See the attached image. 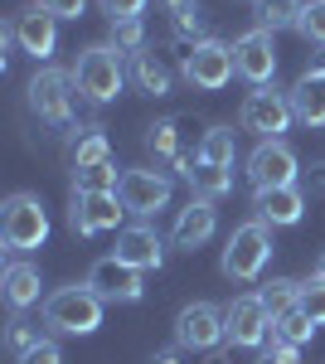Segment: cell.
<instances>
[{"mask_svg":"<svg viewBox=\"0 0 325 364\" xmlns=\"http://www.w3.org/2000/svg\"><path fill=\"white\" fill-rule=\"evenodd\" d=\"M102 296L87 287V282H73V287H58L54 296L44 301V326L54 336H92L102 326Z\"/></svg>","mask_w":325,"mask_h":364,"instance_id":"obj_1","label":"cell"},{"mask_svg":"<svg viewBox=\"0 0 325 364\" xmlns=\"http://www.w3.org/2000/svg\"><path fill=\"white\" fill-rule=\"evenodd\" d=\"M44 238H49L44 199L29 195V190L5 199V209H0V243L10 252H34V248H44Z\"/></svg>","mask_w":325,"mask_h":364,"instance_id":"obj_2","label":"cell"},{"mask_svg":"<svg viewBox=\"0 0 325 364\" xmlns=\"http://www.w3.org/2000/svg\"><path fill=\"white\" fill-rule=\"evenodd\" d=\"M73 83H78V92L87 102H112V97H122V83H127L122 49H112V44H87L78 54Z\"/></svg>","mask_w":325,"mask_h":364,"instance_id":"obj_3","label":"cell"},{"mask_svg":"<svg viewBox=\"0 0 325 364\" xmlns=\"http://www.w3.org/2000/svg\"><path fill=\"white\" fill-rule=\"evenodd\" d=\"M267 257H272V233L262 219H252V224H238L228 233V248L218 257V267L228 282H252L267 267Z\"/></svg>","mask_w":325,"mask_h":364,"instance_id":"obj_4","label":"cell"},{"mask_svg":"<svg viewBox=\"0 0 325 364\" xmlns=\"http://www.w3.org/2000/svg\"><path fill=\"white\" fill-rule=\"evenodd\" d=\"M185 83L199 87V92H218V87L233 83L238 63H233V44H218V39H204V44H190V54L180 63Z\"/></svg>","mask_w":325,"mask_h":364,"instance_id":"obj_5","label":"cell"},{"mask_svg":"<svg viewBox=\"0 0 325 364\" xmlns=\"http://www.w3.org/2000/svg\"><path fill=\"white\" fill-rule=\"evenodd\" d=\"M292 92L277 87H257L243 97V132H252L257 141H282V132L292 127Z\"/></svg>","mask_w":325,"mask_h":364,"instance_id":"obj_6","label":"cell"},{"mask_svg":"<svg viewBox=\"0 0 325 364\" xmlns=\"http://www.w3.org/2000/svg\"><path fill=\"white\" fill-rule=\"evenodd\" d=\"M25 92H29V107L44 117L49 127H68L73 122V78L63 68H39Z\"/></svg>","mask_w":325,"mask_h":364,"instance_id":"obj_7","label":"cell"},{"mask_svg":"<svg viewBox=\"0 0 325 364\" xmlns=\"http://www.w3.org/2000/svg\"><path fill=\"white\" fill-rule=\"evenodd\" d=\"M228 340V326H223V311L214 306V301H194V306H185L180 316H175V345L180 350H218Z\"/></svg>","mask_w":325,"mask_h":364,"instance_id":"obj_8","label":"cell"},{"mask_svg":"<svg viewBox=\"0 0 325 364\" xmlns=\"http://www.w3.org/2000/svg\"><path fill=\"white\" fill-rule=\"evenodd\" d=\"M301 161L287 141H257V151L247 156V180L252 190H282V185H297Z\"/></svg>","mask_w":325,"mask_h":364,"instance_id":"obj_9","label":"cell"},{"mask_svg":"<svg viewBox=\"0 0 325 364\" xmlns=\"http://www.w3.org/2000/svg\"><path fill=\"white\" fill-rule=\"evenodd\" d=\"M223 326L238 350H262L272 340V311L262 306V296H233L223 311Z\"/></svg>","mask_w":325,"mask_h":364,"instance_id":"obj_10","label":"cell"},{"mask_svg":"<svg viewBox=\"0 0 325 364\" xmlns=\"http://www.w3.org/2000/svg\"><path fill=\"white\" fill-rule=\"evenodd\" d=\"M87 287H92L102 301H112V306H117V301H122V306H132V301H141V296H146V282H141V272H136L132 262H122L117 252L92 262Z\"/></svg>","mask_w":325,"mask_h":364,"instance_id":"obj_11","label":"cell"},{"mask_svg":"<svg viewBox=\"0 0 325 364\" xmlns=\"http://www.w3.org/2000/svg\"><path fill=\"white\" fill-rule=\"evenodd\" d=\"M233 63H238V78H247L252 87H267L277 73V44H272L267 29H247L233 39Z\"/></svg>","mask_w":325,"mask_h":364,"instance_id":"obj_12","label":"cell"},{"mask_svg":"<svg viewBox=\"0 0 325 364\" xmlns=\"http://www.w3.org/2000/svg\"><path fill=\"white\" fill-rule=\"evenodd\" d=\"M122 204H127V214H141V219H151V214H161L165 204H170V180H165L161 170H122Z\"/></svg>","mask_w":325,"mask_h":364,"instance_id":"obj_13","label":"cell"},{"mask_svg":"<svg viewBox=\"0 0 325 364\" xmlns=\"http://www.w3.org/2000/svg\"><path fill=\"white\" fill-rule=\"evenodd\" d=\"M127 204L122 195H73V209H68V228L78 238H92V233H107V228L122 224Z\"/></svg>","mask_w":325,"mask_h":364,"instance_id":"obj_14","label":"cell"},{"mask_svg":"<svg viewBox=\"0 0 325 364\" xmlns=\"http://www.w3.org/2000/svg\"><path fill=\"white\" fill-rule=\"evenodd\" d=\"M10 34L20 39V49L25 54H34V58H49L54 54V44H58V20L34 0V5H25L15 20H10Z\"/></svg>","mask_w":325,"mask_h":364,"instance_id":"obj_15","label":"cell"},{"mask_svg":"<svg viewBox=\"0 0 325 364\" xmlns=\"http://www.w3.org/2000/svg\"><path fill=\"white\" fill-rule=\"evenodd\" d=\"M117 257H122V262H132L136 272H161V267H165V243H161V233H156V228L132 224V228H122V233H117Z\"/></svg>","mask_w":325,"mask_h":364,"instance_id":"obj_16","label":"cell"},{"mask_svg":"<svg viewBox=\"0 0 325 364\" xmlns=\"http://www.w3.org/2000/svg\"><path fill=\"white\" fill-rule=\"evenodd\" d=\"M190 122L185 117H165V122H156L151 127V136H146V146H151V156L156 161H165V166H185V161H194L199 151H190Z\"/></svg>","mask_w":325,"mask_h":364,"instance_id":"obj_17","label":"cell"},{"mask_svg":"<svg viewBox=\"0 0 325 364\" xmlns=\"http://www.w3.org/2000/svg\"><path fill=\"white\" fill-rule=\"evenodd\" d=\"M214 228H218V209H214V199H190L185 209H180V219H175V248H204L209 238H214Z\"/></svg>","mask_w":325,"mask_h":364,"instance_id":"obj_18","label":"cell"},{"mask_svg":"<svg viewBox=\"0 0 325 364\" xmlns=\"http://www.w3.org/2000/svg\"><path fill=\"white\" fill-rule=\"evenodd\" d=\"M252 209H257V219H262L267 228H292V224H301V214H306V195H301L297 185H282V190H257Z\"/></svg>","mask_w":325,"mask_h":364,"instance_id":"obj_19","label":"cell"},{"mask_svg":"<svg viewBox=\"0 0 325 364\" xmlns=\"http://www.w3.org/2000/svg\"><path fill=\"white\" fill-rule=\"evenodd\" d=\"M292 112L306 127H325V63L321 68H306L292 87Z\"/></svg>","mask_w":325,"mask_h":364,"instance_id":"obj_20","label":"cell"},{"mask_svg":"<svg viewBox=\"0 0 325 364\" xmlns=\"http://www.w3.org/2000/svg\"><path fill=\"white\" fill-rule=\"evenodd\" d=\"M175 170L190 180L194 199H223L228 190H233V170L214 166V161H204V156H194V161H185V166H175Z\"/></svg>","mask_w":325,"mask_h":364,"instance_id":"obj_21","label":"cell"},{"mask_svg":"<svg viewBox=\"0 0 325 364\" xmlns=\"http://www.w3.org/2000/svg\"><path fill=\"white\" fill-rule=\"evenodd\" d=\"M0 287H5V301L15 311H25L39 301V267L34 262H25V257H15V262H5V272H0Z\"/></svg>","mask_w":325,"mask_h":364,"instance_id":"obj_22","label":"cell"},{"mask_svg":"<svg viewBox=\"0 0 325 364\" xmlns=\"http://www.w3.org/2000/svg\"><path fill=\"white\" fill-rule=\"evenodd\" d=\"M132 78H136V87L151 92V97H165V92H170V68H165L151 49H141V54L132 58Z\"/></svg>","mask_w":325,"mask_h":364,"instance_id":"obj_23","label":"cell"},{"mask_svg":"<svg viewBox=\"0 0 325 364\" xmlns=\"http://www.w3.org/2000/svg\"><path fill=\"white\" fill-rule=\"evenodd\" d=\"M92 166H112V146L102 136V127H87L73 141V170H92Z\"/></svg>","mask_w":325,"mask_h":364,"instance_id":"obj_24","label":"cell"},{"mask_svg":"<svg viewBox=\"0 0 325 364\" xmlns=\"http://www.w3.org/2000/svg\"><path fill=\"white\" fill-rule=\"evenodd\" d=\"M117 190H122L117 161L112 166H92V170H73V195H117Z\"/></svg>","mask_w":325,"mask_h":364,"instance_id":"obj_25","label":"cell"},{"mask_svg":"<svg viewBox=\"0 0 325 364\" xmlns=\"http://www.w3.org/2000/svg\"><path fill=\"white\" fill-rule=\"evenodd\" d=\"M311 336H316V326H311V316H306L301 306L272 321V340H277V345H292V350H301Z\"/></svg>","mask_w":325,"mask_h":364,"instance_id":"obj_26","label":"cell"},{"mask_svg":"<svg viewBox=\"0 0 325 364\" xmlns=\"http://www.w3.org/2000/svg\"><path fill=\"white\" fill-rule=\"evenodd\" d=\"M297 20H301L297 0H257V29L277 34V29H297Z\"/></svg>","mask_w":325,"mask_h":364,"instance_id":"obj_27","label":"cell"},{"mask_svg":"<svg viewBox=\"0 0 325 364\" xmlns=\"http://www.w3.org/2000/svg\"><path fill=\"white\" fill-rule=\"evenodd\" d=\"M257 296H262V306H267V311H272V321H277V316L297 311V301H301V282H292V277H272L267 287L257 291Z\"/></svg>","mask_w":325,"mask_h":364,"instance_id":"obj_28","label":"cell"},{"mask_svg":"<svg viewBox=\"0 0 325 364\" xmlns=\"http://www.w3.org/2000/svg\"><path fill=\"white\" fill-rule=\"evenodd\" d=\"M170 25L180 39H190L194 44H204V10H199V0H170Z\"/></svg>","mask_w":325,"mask_h":364,"instance_id":"obj_29","label":"cell"},{"mask_svg":"<svg viewBox=\"0 0 325 364\" xmlns=\"http://www.w3.org/2000/svg\"><path fill=\"white\" fill-rule=\"evenodd\" d=\"M233 151H238L233 127H209V132H204V146H199V156H204V161H214V166H228V170H233Z\"/></svg>","mask_w":325,"mask_h":364,"instance_id":"obj_30","label":"cell"},{"mask_svg":"<svg viewBox=\"0 0 325 364\" xmlns=\"http://www.w3.org/2000/svg\"><path fill=\"white\" fill-rule=\"evenodd\" d=\"M107 44L136 58L141 49H146V29H141V20H117V25H112V39H107Z\"/></svg>","mask_w":325,"mask_h":364,"instance_id":"obj_31","label":"cell"},{"mask_svg":"<svg viewBox=\"0 0 325 364\" xmlns=\"http://www.w3.org/2000/svg\"><path fill=\"white\" fill-rule=\"evenodd\" d=\"M297 34L306 39V44H325V0H311V5H301Z\"/></svg>","mask_w":325,"mask_h":364,"instance_id":"obj_32","label":"cell"},{"mask_svg":"<svg viewBox=\"0 0 325 364\" xmlns=\"http://www.w3.org/2000/svg\"><path fill=\"white\" fill-rule=\"evenodd\" d=\"M297 306L311 316V326H325V277L301 282V301H297Z\"/></svg>","mask_w":325,"mask_h":364,"instance_id":"obj_33","label":"cell"},{"mask_svg":"<svg viewBox=\"0 0 325 364\" xmlns=\"http://www.w3.org/2000/svg\"><path fill=\"white\" fill-rule=\"evenodd\" d=\"M5 340H10V350H15V355H25V350H34L44 336H39V326H29L25 316H15V321H10V336H5Z\"/></svg>","mask_w":325,"mask_h":364,"instance_id":"obj_34","label":"cell"},{"mask_svg":"<svg viewBox=\"0 0 325 364\" xmlns=\"http://www.w3.org/2000/svg\"><path fill=\"white\" fill-rule=\"evenodd\" d=\"M97 5H102V15L112 25L117 20H141V10H146V0H97Z\"/></svg>","mask_w":325,"mask_h":364,"instance_id":"obj_35","label":"cell"},{"mask_svg":"<svg viewBox=\"0 0 325 364\" xmlns=\"http://www.w3.org/2000/svg\"><path fill=\"white\" fill-rule=\"evenodd\" d=\"M20 364H63V355H58L54 340H39L34 350H25V355H20Z\"/></svg>","mask_w":325,"mask_h":364,"instance_id":"obj_36","label":"cell"},{"mask_svg":"<svg viewBox=\"0 0 325 364\" xmlns=\"http://www.w3.org/2000/svg\"><path fill=\"white\" fill-rule=\"evenodd\" d=\"M257 364H301V350H292V345H277V340H267V350L257 355Z\"/></svg>","mask_w":325,"mask_h":364,"instance_id":"obj_37","label":"cell"},{"mask_svg":"<svg viewBox=\"0 0 325 364\" xmlns=\"http://www.w3.org/2000/svg\"><path fill=\"white\" fill-rule=\"evenodd\" d=\"M39 5H44L54 20H78L82 10H87V0H39Z\"/></svg>","mask_w":325,"mask_h":364,"instance_id":"obj_38","label":"cell"},{"mask_svg":"<svg viewBox=\"0 0 325 364\" xmlns=\"http://www.w3.org/2000/svg\"><path fill=\"white\" fill-rule=\"evenodd\" d=\"M151 364H180V350H156Z\"/></svg>","mask_w":325,"mask_h":364,"instance_id":"obj_39","label":"cell"},{"mask_svg":"<svg viewBox=\"0 0 325 364\" xmlns=\"http://www.w3.org/2000/svg\"><path fill=\"white\" fill-rule=\"evenodd\" d=\"M316 277H325V252H321V267H316Z\"/></svg>","mask_w":325,"mask_h":364,"instance_id":"obj_40","label":"cell"}]
</instances>
